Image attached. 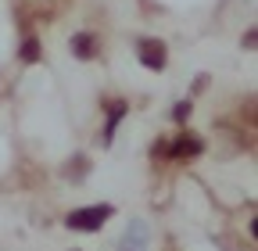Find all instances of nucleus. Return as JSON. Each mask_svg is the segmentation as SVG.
<instances>
[{
    "mask_svg": "<svg viewBox=\"0 0 258 251\" xmlns=\"http://www.w3.org/2000/svg\"><path fill=\"white\" fill-rule=\"evenodd\" d=\"M115 215V208L111 205H90V208H76V212H69V230H83V233H93V230H101L108 219Z\"/></svg>",
    "mask_w": 258,
    "mask_h": 251,
    "instance_id": "1",
    "label": "nucleus"
},
{
    "mask_svg": "<svg viewBox=\"0 0 258 251\" xmlns=\"http://www.w3.org/2000/svg\"><path fill=\"white\" fill-rule=\"evenodd\" d=\"M140 61L147 69H161L165 65V43L161 40H144L140 43Z\"/></svg>",
    "mask_w": 258,
    "mask_h": 251,
    "instance_id": "2",
    "label": "nucleus"
},
{
    "mask_svg": "<svg viewBox=\"0 0 258 251\" xmlns=\"http://www.w3.org/2000/svg\"><path fill=\"white\" fill-rule=\"evenodd\" d=\"M201 151H205V144H201L198 137H186V133H183V137H179V140L169 147V154H172V158H198Z\"/></svg>",
    "mask_w": 258,
    "mask_h": 251,
    "instance_id": "3",
    "label": "nucleus"
},
{
    "mask_svg": "<svg viewBox=\"0 0 258 251\" xmlns=\"http://www.w3.org/2000/svg\"><path fill=\"white\" fill-rule=\"evenodd\" d=\"M122 251H144V226L140 223H133L125 230V237H122Z\"/></svg>",
    "mask_w": 258,
    "mask_h": 251,
    "instance_id": "4",
    "label": "nucleus"
},
{
    "mask_svg": "<svg viewBox=\"0 0 258 251\" xmlns=\"http://www.w3.org/2000/svg\"><path fill=\"white\" fill-rule=\"evenodd\" d=\"M72 50H76L79 57H93V36H90V33H79V36L72 40Z\"/></svg>",
    "mask_w": 258,
    "mask_h": 251,
    "instance_id": "5",
    "label": "nucleus"
},
{
    "mask_svg": "<svg viewBox=\"0 0 258 251\" xmlns=\"http://www.w3.org/2000/svg\"><path fill=\"white\" fill-rule=\"evenodd\" d=\"M25 61H36V40H25V50H22Z\"/></svg>",
    "mask_w": 258,
    "mask_h": 251,
    "instance_id": "6",
    "label": "nucleus"
},
{
    "mask_svg": "<svg viewBox=\"0 0 258 251\" xmlns=\"http://www.w3.org/2000/svg\"><path fill=\"white\" fill-rule=\"evenodd\" d=\"M186 115H190V104H179V108H176V118H179V122H183V118H186Z\"/></svg>",
    "mask_w": 258,
    "mask_h": 251,
    "instance_id": "7",
    "label": "nucleus"
}]
</instances>
